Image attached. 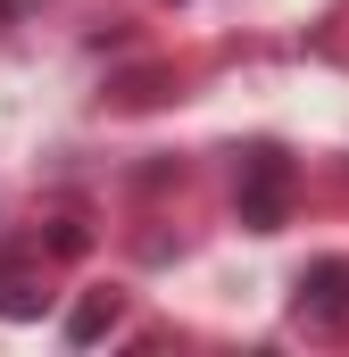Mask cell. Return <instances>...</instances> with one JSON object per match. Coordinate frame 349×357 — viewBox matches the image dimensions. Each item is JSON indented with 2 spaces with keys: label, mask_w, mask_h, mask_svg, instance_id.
<instances>
[{
  "label": "cell",
  "mask_w": 349,
  "mask_h": 357,
  "mask_svg": "<svg viewBox=\"0 0 349 357\" xmlns=\"http://www.w3.org/2000/svg\"><path fill=\"white\" fill-rule=\"evenodd\" d=\"M233 208H242V225L250 233H274L283 216H291V158L258 142V150H242V183H233Z\"/></svg>",
  "instance_id": "1"
},
{
  "label": "cell",
  "mask_w": 349,
  "mask_h": 357,
  "mask_svg": "<svg viewBox=\"0 0 349 357\" xmlns=\"http://www.w3.org/2000/svg\"><path fill=\"white\" fill-rule=\"evenodd\" d=\"M291 316H299L308 333H341V324H349V258L299 266V282H291Z\"/></svg>",
  "instance_id": "2"
},
{
  "label": "cell",
  "mask_w": 349,
  "mask_h": 357,
  "mask_svg": "<svg viewBox=\"0 0 349 357\" xmlns=\"http://www.w3.org/2000/svg\"><path fill=\"white\" fill-rule=\"evenodd\" d=\"M117 316H125V299H117V291H84V299H75V316H67V341H75V349H91Z\"/></svg>",
  "instance_id": "3"
}]
</instances>
